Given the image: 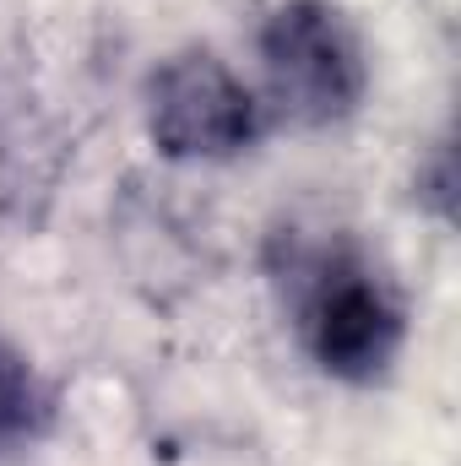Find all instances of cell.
<instances>
[{"label":"cell","instance_id":"4","mask_svg":"<svg viewBox=\"0 0 461 466\" xmlns=\"http://www.w3.org/2000/svg\"><path fill=\"white\" fill-rule=\"evenodd\" d=\"M55 423V390L33 369V358L0 337V451L38 445Z\"/></svg>","mask_w":461,"mask_h":466},{"label":"cell","instance_id":"5","mask_svg":"<svg viewBox=\"0 0 461 466\" xmlns=\"http://www.w3.org/2000/svg\"><path fill=\"white\" fill-rule=\"evenodd\" d=\"M418 207H429L440 223H451V212H456V157H451V141L440 136L435 147H429V157L418 163Z\"/></svg>","mask_w":461,"mask_h":466},{"label":"cell","instance_id":"1","mask_svg":"<svg viewBox=\"0 0 461 466\" xmlns=\"http://www.w3.org/2000/svg\"><path fill=\"white\" fill-rule=\"evenodd\" d=\"M288 288L299 309V337L321 374L343 385H374L407 348V309L391 282L337 244H310L288 255Z\"/></svg>","mask_w":461,"mask_h":466},{"label":"cell","instance_id":"3","mask_svg":"<svg viewBox=\"0 0 461 466\" xmlns=\"http://www.w3.org/2000/svg\"><path fill=\"white\" fill-rule=\"evenodd\" d=\"M147 136L174 163H229L261 141V104L229 60L179 49L147 76Z\"/></svg>","mask_w":461,"mask_h":466},{"label":"cell","instance_id":"2","mask_svg":"<svg viewBox=\"0 0 461 466\" xmlns=\"http://www.w3.org/2000/svg\"><path fill=\"white\" fill-rule=\"evenodd\" d=\"M261 66L271 98L299 125H343L369 93L358 33L332 0H282L261 22Z\"/></svg>","mask_w":461,"mask_h":466}]
</instances>
